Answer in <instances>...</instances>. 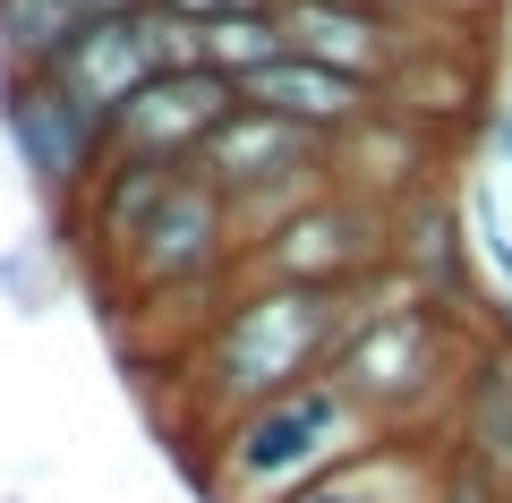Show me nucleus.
<instances>
[{
  "instance_id": "f257e3e1",
  "label": "nucleus",
  "mask_w": 512,
  "mask_h": 503,
  "mask_svg": "<svg viewBox=\"0 0 512 503\" xmlns=\"http://www.w3.org/2000/svg\"><path fill=\"white\" fill-rule=\"evenodd\" d=\"M342 324H350V299H333V290L231 282V299L180 342V393H188L180 452L205 444L214 427H231V418L316 384L342 350Z\"/></svg>"
},
{
  "instance_id": "f03ea898",
  "label": "nucleus",
  "mask_w": 512,
  "mask_h": 503,
  "mask_svg": "<svg viewBox=\"0 0 512 503\" xmlns=\"http://www.w3.org/2000/svg\"><path fill=\"white\" fill-rule=\"evenodd\" d=\"M478 342H487L478 316L436 307V299H419L410 282L384 273L376 290L350 299L342 350H333L325 376L359 401V418L376 435H444V410H453L461 367H470Z\"/></svg>"
},
{
  "instance_id": "7ed1b4c3",
  "label": "nucleus",
  "mask_w": 512,
  "mask_h": 503,
  "mask_svg": "<svg viewBox=\"0 0 512 503\" xmlns=\"http://www.w3.org/2000/svg\"><path fill=\"white\" fill-rule=\"evenodd\" d=\"M359 444H376V427L359 418V401L333 376H316V384H299V393L265 401V410L231 418V427H214L205 444H188L180 461L214 503H282L308 478H325L333 461H350Z\"/></svg>"
},
{
  "instance_id": "20e7f679",
  "label": "nucleus",
  "mask_w": 512,
  "mask_h": 503,
  "mask_svg": "<svg viewBox=\"0 0 512 503\" xmlns=\"http://www.w3.org/2000/svg\"><path fill=\"white\" fill-rule=\"evenodd\" d=\"M384 273H393V205H367L350 188H325L316 205H299L291 222H274L239 256V282H291V290H333V299H359Z\"/></svg>"
},
{
  "instance_id": "39448f33",
  "label": "nucleus",
  "mask_w": 512,
  "mask_h": 503,
  "mask_svg": "<svg viewBox=\"0 0 512 503\" xmlns=\"http://www.w3.org/2000/svg\"><path fill=\"white\" fill-rule=\"evenodd\" d=\"M197 171L222 188V197H231L239 239H265L274 222H291L299 205H316V197L333 188V145H316L308 128L274 120V111L239 103L231 120H222L214 137H205Z\"/></svg>"
},
{
  "instance_id": "423d86ee",
  "label": "nucleus",
  "mask_w": 512,
  "mask_h": 503,
  "mask_svg": "<svg viewBox=\"0 0 512 503\" xmlns=\"http://www.w3.org/2000/svg\"><path fill=\"white\" fill-rule=\"evenodd\" d=\"M0 137H9L26 188L43 197L52 222H69L94 197V180L111 162V128L94 111H77L52 77H0Z\"/></svg>"
},
{
  "instance_id": "0eeeda50",
  "label": "nucleus",
  "mask_w": 512,
  "mask_h": 503,
  "mask_svg": "<svg viewBox=\"0 0 512 503\" xmlns=\"http://www.w3.org/2000/svg\"><path fill=\"white\" fill-rule=\"evenodd\" d=\"M376 111L427 128L444 154H461L470 137H487L495 128V77H487V52L470 43V26H419V35L402 43V60L384 69Z\"/></svg>"
},
{
  "instance_id": "6e6552de",
  "label": "nucleus",
  "mask_w": 512,
  "mask_h": 503,
  "mask_svg": "<svg viewBox=\"0 0 512 503\" xmlns=\"http://www.w3.org/2000/svg\"><path fill=\"white\" fill-rule=\"evenodd\" d=\"M393 282H410L436 307H461V316L487 307V265H478L470 205H461L444 180L393 205Z\"/></svg>"
},
{
  "instance_id": "1a4fd4ad",
  "label": "nucleus",
  "mask_w": 512,
  "mask_h": 503,
  "mask_svg": "<svg viewBox=\"0 0 512 503\" xmlns=\"http://www.w3.org/2000/svg\"><path fill=\"white\" fill-rule=\"evenodd\" d=\"M239 111V86L222 69H163L137 103L111 120V154L120 162H197L205 137H214L222 120Z\"/></svg>"
},
{
  "instance_id": "9d476101",
  "label": "nucleus",
  "mask_w": 512,
  "mask_h": 503,
  "mask_svg": "<svg viewBox=\"0 0 512 503\" xmlns=\"http://www.w3.org/2000/svg\"><path fill=\"white\" fill-rule=\"evenodd\" d=\"M274 18L291 35V52L325 60L342 77H367V86H384V69L419 35V18L410 9H384V0H274Z\"/></svg>"
},
{
  "instance_id": "9b49d317",
  "label": "nucleus",
  "mask_w": 512,
  "mask_h": 503,
  "mask_svg": "<svg viewBox=\"0 0 512 503\" xmlns=\"http://www.w3.org/2000/svg\"><path fill=\"white\" fill-rule=\"evenodd\" d=\"M444 478H453V452L444 435H376L350 461H333L325 478H308L282 503H436Z\"/></svg>"
},
{
  "instance_id": "f8f14e48",
  "label": "nucleus",
  "mask_w": 512,
  "mask_h": 503,
  "mask_svg": "<svg viewBox=\"0 0 512 503\" xmlns=\"http://www.w3.org/2000/svg\"><path fill=\"white\" fill-rule=\"evenodd\" d=\"M444 162L453 154H444L427 128L393 120V111H367V120L333 145V188H350V197H367V205H402V197H419V188L444 180Z\"/></svg>"
},
{
  "instance_id": "ddd939ff",
  "label": "nucleus",
  "mask_w": 512,
  "mask_h": 503,
  "mask_svg": "<svg viewBox=\"0 0 512 503\" xmlns=\"http://www.w3.org/2000/svg\"><path fill=\"white\" fill-rule=\"evenodd\" d=\"M239 103H256V111H274V120L308 128L316 145H342L350 128L376 111V86H367V77L325 69V60H308V52H282L274 69H256L248 86H239Z\"/></svg>"
},
{
  "instance_id": "4468645a",
  "label": "nucleus",
  "mask_w": 512,
  "mask_h": 503,
  "mask_svg": "<svg viewBox=\"0 0 512 503\" xmlns=\"http://www.w3.org/2000/svg\"><path fill=\"white\" fill-rule=\"evenodd\" d=\"M444 452L512 495V350H495V342L470 350L461 393H453V410H444Z\"/></svg>"
},
{
  "instance_id": "2eb2a0df",
  "label": "nucleus",
  "mask_w": 512,
  "mask_h": 503,
  "mask_svg": "<svg viewBox=\"0 0 512 503\" xmlns=\"http://www.w3.org/2000/svg\"><path fill=\"white\" fill-rule=\"evenodd\" d=\"M77 35H86L77 0H0V77H52Z\"/></svg>"
},
{
  "instance_id": "dca6fc26",
  "label": "nucleus",
  "mask_w": 512,
  "mask_h": 503,
  "mask_svg": "<svg viewBox=\"0 0 512 503\" xmlns=\"http://www.w3.org/2000/svg\"><path fill=\"white\" fill-rule=\"evenodd\" d=\"M282 52H291V35H282L274 0H256V9H231V18L197 26V60H205V69H222L231 86H248L256 69H274Z\"/></svg>"
},
{
  "instance_id": "f3484780",
  "label": "nucleus",
  "mask_w": 512,
  "mask_h": 503,
  "mask_svg": "<svg viewBox=\"0 0 512 503\" xmlns=\"http://www.w3.org/2000/svg\"><path fill=\"white\" fill-rule=\"evenodd\" d=\"M402 9H410L419 26H487L504 0H402Z\"/></svg>"
},
{
  "instance_id": "a211bd4d",
  "label": "nucleus",
  "mask_w": 512,
  "mask_h": 503,
  "mask_svg": "<svg viewBox=\"0 0 512 503\" xmlns=\"http://www.w3.org/2000/svg\"><path fill=\"white\" fill-rule=\"evenodd\" d=\"M154 9H171V18H188V26H214V18H231V9H256V0H154Z\"/></svg>"
},
{
  "instance_id": "6ab92c4d",
  "label": "nucleus",
  "mask_w": 512,
  "mask_h": 503,
  "mask_svg": "<svg viewBox=\"0 0 512 503\" xmlns=\"http://www.w3.org/2000/svg\"><path fill=\"white\" fill-rule=\"evenodd\" d=\"M478 333H487L495 350H512V299H504V290H487V307H478Z\"/></svg>"
},
{
  "instance_id": "aec40b11",
  "label": "nucleus",
  "mask_w": 512,
  "mask_h": 503,
  "mask_svg": "<svg viewBox=\"0 0 512 503\" xmlns=\"http://www.w3.org/2000/svg\"><path fill=\"white\" fill-rule=\"evenodd\" d=\"M487 145H495V162L512 171V103H495V128H487Z\"/></svg>"
},
{
  "instance_id": "412c9836",
  "label": "nucleus",
  "mask_w": 512,
  "mask_h": 503,
  "mask_svg": "<svg viewBox=\"0 0 512 503\" xmlns=\"http://www.w3.org/2000/svg\"><path fill=\"white\" fill-rule=\"evenodd\" d=\"M504 503H512V495H504Z\"/></svg>"
}]
</instances>
